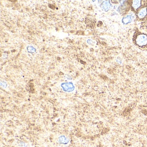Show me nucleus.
Returning <instances> with one entry per match:
<instances>
[{"instance_id": "3", "label": "nucleus", "mask_w": 147, "mask_h": 147, "mask_svg": "<svg viewBox=\"0 0 147 147\" xmlns=\"http://www.w3.org/2000/svg\"><path fill=\"white\" fill-rule=\"evenodd\" d=\"M111 7V4L109 2L106 1L104 2L102 4V8L105 11H108L109 10Z\"/></svg>"}, {"instance_id": "6", "label": "nucleus", "mask_w": 147, "mask_h": 147, "mask_svg": "<svg viewBox=\"0 0 147 147\" xmlns=\"http://www.w3.org/2000/svg\"><path fill=\"white\" fill-rule=\"evenodd\" d=\"M60 142L63 143H66L68 142V140L65 137H62L60 138Z\"/></svg>"}, {"instance_id": "5", "label": "nucleus", "mask_w": 147, "mask_h": 147, "mask_svg": "<svg viewBox=\"0 0 147 147\" xmlns=\"http://www.w3.org/2000/svg\"><path fill=\"white\" fill-rule=\"evenodd\" d=\"M132 17L130 16H127L124 17V18H123V20H122V22L124 24H127L128 23H129L131 22L132 21Z\"/></svg>"}, {"instance_id": "1", "label": "nucleus", "mask_w": 147, "mask_h": 147, "mask_svg": "<svg viewBox=\"0 0 147 147\" xmlns=\"http://www.w3.org/2000/svg\"><path fill=\"white\" fill-rule=\"evenodd\" d=\"M136 43L140 46H144L147 44V36L144 34H141L138 36L136 39Z\"/></svg>"}, {"instance_id": "2", "label": "nucleus", "mask_w": 147, "mask_h": 147, "mask_svg": "<svg viewBox=\"0 0 147 147\" xmlns=\"http://www.w3.org/2000/svg\"><path fill=\"white\" fill-rule=\"evenodd\" d=\"M147 10L145 8H142L138 13V16L139 18L142 19L144 17L147 15Z\"/></svg>"}, {"instance_id": "4", "label": "nucleus", "mask_w": 147, "mask_h": 147, "mask_svg": "<svg viewBox=\"0 0 147 147\" xmlns=\"http://www.w3.org/2000/svg\"><path fill=\"white\" fill-rule=\"evenodd\" d=\"M141 2L140 1H134L132 3V7L135 10H137L141 6Z\"/></svg>"}]
</instances>
